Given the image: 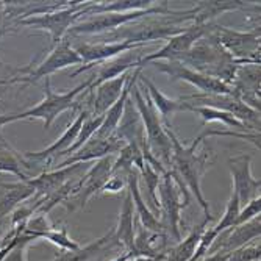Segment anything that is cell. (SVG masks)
Returning a JSON list of instances; mask_svg holds the SVG:
<instances>
[{
	"label": "cell",
	"mask_w": 261,
	"mask_h": 261,
	"mask_svg": "<svg viewBox=\"0 0 261 261\" xmlns=\"http://www.w3.org/2000/svg\"><path fill=\"white\" fill-rule=\"evenodd\" d=\"M261 215V197H256L250 202L246 203V206L243 210H240V215H238V219H236V225H241V224H246L255 218H258ZM234 225V227H236Z\"/></svg>",
	"instance_id": "74e56055"
},
{
	"label": "cell",
	"mask_w": 261,
	"mask_h": 261,
	"mask_svg": "<svg viewBox=\"0 0 261 261\" xmlns=\"http://www.w3.org/2000/svg\"><path fill=\"white\" fill-rule=\"evenodd\" d=\"M160 194V213H161V230L166 243L177 244L181 241V234H180V221H181V210H185L183 200L180 189L172 178L171 172L166 171L161 175V181L158 185V191Z\"/></svg>",
	"instance_id": "ba28073f"
},
{
	"label": "cell",
	"mask_w": 261,
	"mask_h": 261,
	"mask_svg": "<svg viewBox=\"0 0 261 261\" xmlns=\"http://www.w3.org/2000/svg\"><path fill=\"white\" fill-rule=\"evenodd\" d=\"M114 231H116V240L124 246L125 252H132L136 255L135 252V206H133V200H132L128 189H125L124 202H122L121 213H119V221H117V225L114 227Z\"/></svg>",
	"instance_id": "484cf974"
},
{
	"label": "cell",
	"mask_w": 261,
	"mask_h": 261,
	"mask_svg": "<svg viewBox=\"0 0 261 261\" xmlns=\"http://www.w3.org/2000/svg\"><path fill=\"white\" fill-rule=\"evenodd\" d=\"M164 128H166V133H168V136L172 142V158H171V169L169 171H172L186 185L189 193L196 197L197 203L205 211V216H211L210 203L203 197L202 186H200L202 177L208 168L211 152L208 149H203L200 153H197V147L202 144L203 139L208 138L206 130H203L189 146H185V144H181V141L175 135L172 125L164 127Z\"/></svg>",
	"instance_id": "6da1fadb"
},
{
	"label": "cell",
	"mask_w": 261,
	"mask_h": 261,
	"mask_svg": "<svg viewBox=\"0 0 261 261\" xmlns=\"http://www.w3.org/2000/svg\"><path fill=\"white\" fill-rule=\"evenodd\" d=\"M139 83L144 86V89L147 91L149 97L160 116V119L163 122L164 127H171V117L175 114V113H180V111H193V105L185 102L183 99H171L168 96H164V94L158 89V86L146 75H142V72L139 74Z\"/></svg>",
	"instance_id": "cb8c5ba5"
},
{
	"label": "cell",
	"mask_w": 261,
	"mask_h": 261,
	"mask_svg": "<svg viewBox=\"0 0 261 261\" xmlns=\"http://www.w3.org/2000/svg\"><path fill=\"white\" fill-rule=\"evenodd\" d=\"M206 32H208V23L193 22L191 25H188L185 29V32L169 38L168 42L158 52L142 57L139 67L142 69L146 64H150L153 61H175L177 58H180L191 49L199 39H202L206 35Z\"/></svg>",
	"instance_id": "4fadbf2b"
},
{
	"label": "cell",
	"mask_w": 261,
	"mask_h": 261,
	"mask_svg": "<svg viewBox=\"0 0 261 261\" xmlns=\"http://www.w3.org/2000/svg\"><path fill=\"white\" fill-rule=\"evenodd\" d=\"M185 102L191 103L193 107H208L225 111L231 114L234 119L246 124L252 132H259V111L252 110L240 99H236L233 94H205V92H194L189 96L180 97Z\"/></svg>",
	"instance_id": "30bf717a"
},
{
	"label": "cell",
	"mask_w": 261,
	"mask_h": 261,
	"mask_svg": "<svg viewBox=\"0 0 261 261\" xmlns=\"http://www.w3.org/2000/svg\"><path fill=\"white\" fill-rule=\"evenodd\" d=\"M125 252L124 246L116 240L114 227L103 234L102 238L92 241L85 247H79L77 250H60L55 255V261H110V253L119 256L121 252Z\"/></svg>",
	"instance_id": "9a60e30c"
},
{
	"label": "cell",
	"mask_w": 261,
	"mask_h": 261,
	"mask_svg": "<svg viewBox=\"0 0 261 261\" xmlns=\"http://www.w3.org/2000/svg\"><path fill=\"white\" fill-rule=\"evenodd\" d=\"M44 99L36 103L35 107L22 111V113H16V114H8V116H0V127H4L7 124L16 122V121H33V119H41L44 122V128L49 130L52 127V124L55 122V119L63 114L64 111L70 110V108H75L80 110L82 107L75 102V99L80 96L82 92H85L91 83L92 79L75 86L74 89L66 91V92H55L52 89V83H50V77L44 79Z\"/></svg>",
	"instance_id": "3957f363"
},
{
	"label": "cell",
	"mask_w": 261,
	"mask_h": 261,
	"mask_svg": "<svg viewBox=\"0 0 261 261\" xmlns=\"http://www.w3.org/2000/svg\"><path fill=\"white\" fill-rule=\"evenodd\" d=\"M35 196V189L27 181L4 183V194L0 197V219L11 215L22 203Z\"/></svg>",
	"instance_id": "83f0119b"
},
{
	"label": "cell",
	"mask_w": 261,
	"mask_h": 261,
	"mask_svg": "<svg viewBox=\"0 0 261 261\" xmlns=\"http://www.w3.org/2000/svg\"><path fill=\"white\" fill-rule=\"evenodd\" d=\"M240 210H241V203H240V199L236 196V193L231 191V196L227 202V206H225V211L224 215L221 216L219 222L213 227L216 230V233L219 234L221 231L230 228V227H234L236 225V219H238V215H240Z\"/></svg>",
	"instance_id": "d590c367"
},
{
	"label": "cell",
	"mask_w": 261,
	"mask_h": 261,
	"mask_svg": "<svg viewBox=\"0 0 261 261\" xmlns=\"http://www.w3.org/2000/svg\"><path fill=\"white\" fill-rule=\"evenodd\" d=\"M0 172H7L20 178V181H27L30 177L22 169L20 153L0 133Z\"/></svg>",
	"instance_id": "f546056e"
},
{
	"label": "cell",
	"mask_w": 261,
	"mask_h": 261,
	"mask_svg": "<svg viewBox=\"0 0 261 261\" xmlns=\"http://www.w3.org/2000/svg\"><path fill=\"white\" fill-rule=\"evenodd\" d=\"M39 240H47L49 243L58 246L61 250H77L80 247V244L77 241H74L72 238H69L67 234V227L61 225V227H52L50 230H47L44 233H41Z\"/></svg>",
	"instance_id": "e575fe53"
},
{
	"label": "cell",
	"mask_w": 261,
	"mask_h": 261,
	"mask_svg": "<svg viewBox=\"0 0 261 261\" xmlns=\"http://www.w3.org/2000/svg\"><path fill=\"white\" fill-rule=\"evenodd\" d=\"M150 66H153L158 72L168 75L171 82H186L191 86L197 88L200 92L205 94H233L231 86L216 80L206 77L203 74H199L196 70L186 67L185 64L178 63V61H153L150 63Z\"/></svg>",
	"instance_id": "7c38bea8"
},
{
	"label": "cell",
	"mask_w": 261,
	"mask_h": 261,
	"mask_svg": "<svg viewBox=\"0 0 261 261\" xmlns=\"http://www.w3.org/2000/svg\"><path fill=\"white\" fill-rule=\"evenodd\" d=\"M211 221H215V216L213 215L205 216L200 224L193 227V230L188 233L185 240H181L175 246H171V249L166 252V261H189L191 259L205 228L208 227V222H211Z\"/></svg>",
	"instance_id": "4316f807"
},
{
	"label": "cell",
	"mask_w": 261,
	"mask_h": 261,
	"mask_svg": "<svg viewBox=\"0 0 261 261\" xmlns=\"http://www.w3.org/2000/svg\"><path fill=\"white\" fill-rule=\"evenodd\" d=\"M91 5V2H75L67 8H61L52 13L45 14H38V16H30L25 19H20L14 22L13 29L16 27H29V29H36L41 32L49 33L50 36V44L55 47L58 42H61L67 33V30L80 20L82 16H86V10Z\"/></svg>",
	"instance_id": "52a82bcc"
},
{
	"label": "cell",
	"mask_w": 261,
	"mask_h": 261,
	"mask_svg": "<svg viewBox=\"0 0 261 261\" xmlns=\"http://www.w3.org/2000/svg\"><path fill=\"white\" fill-rule=\"evenodd\" d=\"M30 241H22L19 246H16L2 261H25L27 259V247L30 246Z\"/></svg>",
	"instance_id": "ab89813d"
},
{
	"label": "cell",
	"mask_w": 261,
	"mask_h": 261,
	"mask_svg": "<svg viewBox=\"0 0 261 261\" xmlns=\"http://www.w3.org/2000/svg\"><path fill=\"white\" fill-rule=\"evenodd\" d=\"M144 45H150V44H141V42L133 44L127 41L124 42H80V44H75L74 50L82 58L83 66H91V64H97V63L111 60L128 50L142 49Z\"/></svg>",
	"instance_id": "7402d4cb"
},
{
	"label": "cell",
	"mask_w": 261,
	"mask_h": 261,
	"mask_svg": "<svg viewBox=\"0 0 261 261\" xmlns=\"http://www.w3.org/2000/svg\"><path fill=\"white\" fill-rule=\"evenodd\" d=\"M185 10H172L169 7V2H156L155 7L144 10V11H132V13H105V14H96L88 20H82L74 23L66 33L64 38L70 39L80 35H107L117 29H121L130 22H135L138 19H142L146 16H177L186 13Z\"/></svg>",
	"instance_id": "5b68a950"
},
{
	"label": "cell",
	"mask_w": 261,
	"mask_h": 261,
	"mask_svg": "<svg viewBox=\"0 0 261 261\" xmlns=\"http://www.w3.org/2000/svg\"><path fill=\"white\" fill-rule=\"evenodd\" d=\"M127 189H128V193L132 196V200H133L135 216L139 219L141 225L144 227L146 230H149V231L163 234L160 219L149 210L147 202L142 199L141 189H139V172H138V169H133L128 174V177H127Z\"/></svg>",
	"instance_id": "d4e9b609"
},
{
	"label": "cell",
	"mask_w": 261,
	"mask_h": 261,
	"mask_svg": "<svg viewBox=\"0 0 261 261\" xmlns=\"http://www.w3.org/2000/svg\"><path fill=\"white\" fill-rule=\"evenodd\" d=\"M193 111L197 113L202 117L203 125L210 124V122H221V124L233 128L234 132H240V133H250L252 132L246 124L240 122L238 119H234L231 114H228L225 111L215 110V108H208V107H193Z\"/></svg>",
	"instance_id": "4dcf8cb0"
},
{
	"label": "cell",
	"mask_w": 261,
	"mask_h": 261,
	"mask_svg": "<svg viewBox=\"0 0 261 261\" xmlns=\"http://www.w3.org/2000/svg\"><path fill=\"white\" fill-rule=\"evenodd\" d=\"M142 60V52L141 49H136V50H128V52H124L121 55H117L111 60H107V61H102V63H97V64H91V66H80L75 72L70 74V79H74L86 70L92 69L97 66V77L92 79V83L91 86L86 89L88 92H91L96 86L108 82V80H113V79H117L121 77L122 74L125 72H130V70L139 67V63Z\"/></svg>",
	"instance_id": "5bb4252c"
},
{
	"label": "cell",
	"mask_w": 261,
	"mask_h": 261,
	"mask_svg": "<svg viewBox=\"0 0 261 261\" xmlns=\"http://www.w3.org/2000/svg\"><path fill=\"white\" fill-rule=\"evenodd\" d=\"M138 79L132 85L130 97L135 102L136 110L141 116V121H142V125H144V132H146L147 146H149L152 155L169 171L171 158H172V142H171L168 133H166V128H164L160 116L149 97L147 91L139 83Z\"/></svg>",
	"instance_id": "277c9868"
},
{
	"label": "cell",
	"mask_w": 261,
	"mask_h": 261,
	"mask_svg": "<svg viewBox=\"0 0 261 261\" xmlns=\"http://www.w3.org/2000/svg\"><path fill=\"white\" fill-rule=\"evenodd\" d=\"M155 0H116V2H91L88 14H105V13H132L144 11L155 7Z\"/></svg>",
	"instance_id": "f1b7e54d"
},
{
	"label": "cell",
	"mask_w": 261,
	"mask_h": 261,
	"mask_svg": "<svg viewBox=\"0 0 261 261\" xmlns=\"http://www.w3.org/2000/svg\"><path fill=\"white\" fill-rule=\"evenodd\" d=\"M138 172H139V177H142V180H144V183H146L149 202L152 203V206H153L155 211H160V200H158L156 191H158V185L161 181V174L156 172L152 168V166L149 163H146V161H144L142 168Z\"/></svg>",
	"instance_id": "836d02e7"
},
{
	"label": "cell",
	"mask_w": 261,
	"mask_h": 261,
	"mask_svg": "<svg viewBox=\"0 0 261 261\" xmlns=\"http://www.w3.org/2000/svg\"><path fill=\"white\" fill-rule=\"evenodd\" d=\"M114 135L121 141H124L125 144L141 149V152H142V149L147 147L144 125H142L141 116H139L132 97H128L125 102V108H124V113L121 117V122L117 125Z\"/></svg>",
	"instance_id": "603a6c76"
},
{
	"label": "cell",
	"mask_w": 261,
	"mask_h": 261,
	"mask_svg": "<svg viewBox=\"0 0 261 261\" xmlns=\"http://www.w3.org/2000/svg\"><path fill=\"white\" fill-rule=\"evenodd\" d=\"M127 189V177L122 175H110L108 181L103 185L100 194H117Z\"/></svg>",
	"instance_id": "f35d334b"
},
{
	"label": "cell",
	"mask_w": 261,
	"mask_h": 261,
	"mask_svg": "<svg viewBox=\"0 0 261 261\" xmlns=\"http://www.w3.org/2000/svg\"><path fill=\"white\" fill-rule=\"evenodd\" d=\"M0 11H2V4H0Z\"/></svg>",
	"instance_id": "60d3db41"
},
{
	"label": "cell",
	"mask_w": 261,
	"mask_h": 261,
	"mask_svg": "<svg viewBox=\"0 0 261 261\" xmlns=\"http://www.w3.org/2000/svg\"><path fill=\"white\" fill-rule=\"evenodd\" d=\"M252 156L241 153L228 160V169L233 180V193H236L241 205L259 197V178H255L250 171Z\"/></svg>",
	"instance_id": "2e32d148"
},
{
	"label": "cell",
	"mask_w": 261,
	"mask_h": 261,
	"mask_svg": "<svg viewBox=\"0 0 261 261\" xmlns=\"http://www.w3.org/2000/svg\"><path fill=\"white\" fill-rule=\"evenodd\" d=\"M102 122H103V114H102V116H89L88 119L83 122L82 130H80V133H79L75 142H74V144L70 146L61 156H70L74 152H77L82 146H85L86 142H88L94 135H96V132L100 128Z\"/></svg>",
	"instance_id": "d6a6232c"
},
{
	"label": "cell",
	"mask_w": 261,
	"mask_h": 261,
	"mask_svg": "<svg viewBox=\"0 0 261 261\" xmlns=\"http://www.w3.org/2000/svg\"><path fill=\"white\" fill-rule=\"evenodd\" d=\"M196 8H197V13H196L194 22L208 23L213 17L221 16L227 11L246 10L249 7L244 2H197Z\"/></svg>",
	"instance_id": "1f68e13d"
},
{
	"label": "cell",
	"mask_w": 261,
	"mask_h": 261,
	"mask_svg": "<svg viewBox=\"0 0 261 261\" xmlns=\"http://www.w3.org/2000/svg\"><path fill=\"white\" fill-rule=\"evenodd\" d=\"M206 35L215 39L233 60L238 61L240 66L259 64V30L238 32L208 22Z\"/></svg>",
	"instance_id": "8992f818"
},
{
	"label": "cell",
	"mask_w": 261,
	"mask_h": 261,
	"mask_svg": "<svg viewBox=\"0 0 261 261\" xmlns=\"http://www.w3.org/2000/svg\"><path fill=\"white\" fill-rule=\"evenodd\" d=\"M116 156H105L97 161L86 171V174L75 181V196L67 205V211H74L77 208H85L86 203L94 197L99 196L103 185L111 175V168Z\"/></svg>",
	"instance_id": "8fae6325"
},
{
	"label": "cell",
	"mask_w": 261,
	"mask_h": 261,
	"mask_svg": "<svg viewBox=\"0 0 261 261\" xmlns=\"http://www.w3.org/2000/svg\"><path fill=\"white\" fill-rule=\"evenodd\" d=\"M86 163H79V164H70L66 168H58V169H49L45 172H41L35 177H30L27 183L35 189L33 202L39 200L42 197H47L58 191L66 183L72 180V177L85 169Z\"/></svg>",
	"instance_id": "44dd1931"
},
{
	"label": "cell",
	"mask_w": 261,
	"mask_h": 261,
	"mask_svg": "<svg viewBox=\"0 0 261 261\" xmlns=\"http://www.w3.org/2000/svg\"><path fill=\"white\" fill-rule=\"evenodd\" d=\"M130 72H125L122 74L121 77L117 79H113V80H108L99 86L94 88L91 92L85 91L88 94V100L85 102V110H88L91 113V116H102L105 114L117 100H119L121 94L130 79Z\"/></svg>",
	"instance_id": "d6986e66"
},
{
	"label": "cell",
	"mask_w": 261,
	"mask_h": 261,
	"mask_svg": "<svg viewBox=\"0 0 261 261\" xmlns=\"http://www.w3.org/2000/svg\"><path fill=\"white\" fill-rule=\"evenodd\" d=\"M255 261H259V259H255Z\"/></svg>",
	"instance_id": "b9f144b4"
},
{
	"label": "cell",
	"mask_w": 261,
	"mask_h": 261,
	"mask_svg": "<svg viewBox=\"0 0 261 261\" xmlns=\"http://www.w3.org/2000/svg\"><path fill=\"white\" fill-rule=\"evenodd\" d=\"M175 61L185 64L186 67L196 70L199 74L216 79L228 86L231 85L234 74H236V69L240 66L238 61L233 60L222 47L208 35L199 39L191 49L180 58H177Z\"/></svg>",
	"instance_id": "7a4b0ae2"
},
{
	"label": "cell",
	"mask_w": 261,
	"mask_h": 261,
	"mask_svg": "<svg viewBox=\"0 0 261 261\" xmlns=\"http://www.w3.org/2000/svg\"><path fill=\"white\" fill-rule=\"evenodd\" d=\"M261 247H259V240L241 247V249H236L233 252H227L224 261H255L259 259L261 256Z\"/></svg>",
	"instance_id": "8d00e7d4"
},
{
	"label": "cell",
	"mask_w": 261,
	"mask_h": 261,
	"mask_svg": "<svg viewBox=\"0 0 261 261\" xmlns=\"http://www.w3.org/2000/svg\"><path fill=\"white\" fill-rule=\"evenodd\" d=\"M259 64H243L236 69L231 82L233 96L255 111H259V83H261Z\"/></svg>",
	"instance_id": "ffe728a7"
},
{
	"label": "cell",
	"mask_w": 261,
	"mask_h": 261,
	"mask_svg": "<svg viewBox=\"0 0 261 261\" xmlns=\"http://www.w3.org/2000/svg\"><path fill=\"white\" fill-rule=\"evenodd\" d=\"M82 64V58L79 57V54L74 50V47L70 45V41H67L66 38L58 42L55 47H52L50 54L47 55V58L44 61H41L35 69H20L19 74H25L22 77H13L11 80H5L0 85H13V83H36L41 79H47L52 74L58 72L61 69H66L69 66H77Z\"/></svg>",
	"instance_id": "9c48e42d"
},
{
	"label": "cell",
	"mask_w": 261,
	"mask_h": 261,
	"mask_svg": "<svg viewBox=\"0 0 261 261\" xmlns=\"http://www.w3.org/2000/svg\"><path fill=\"white\" fill-rule=\"evenodd\" d=\"M261 234V218H255L246 224L230 227L224 231H221L216 240L213 241L208 255H213L216 252H233L236 249H241L256 240H259Z\"/></svg>",
	"instance_id": "e0dca14e"
},
{
	"label": "cell",
	"mask_w": 261,
	"mask_h": 261,
	"mask_svg": "<svg viewBox=\"0 0 261 261\" xmlns=\"http://www.w3.org/2000/svg\"><path fill=\"white\" fill-rule=\"evenodd\" d=\"M125 146V142L121 141L116 135H111L110 138L99 139V138H91L85 146H82L77 152H74L70 156H67L64 161H61L55 169L66 168L70 164H79V163H89V161H97L105 156H116Z\"/></svg>",
	"instance_id": "ac0fdd59"
}]
</instances>
